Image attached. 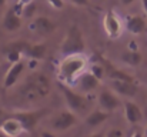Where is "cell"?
I'll return each instance as SVG.
<instances>
[{
    "label": "cell",
    "instance_id": "cell-22",
    "mask_svg": "<svg viewBox=\"0 0 147 137\" xmlns=\"http://www.w3.org/2000/svg\"><path fill=\"white\" fill-rule=\"evenodd\" d=\"M106 137H124V133L120 129H110L106 133Z\"/></svg>",
    "mask_w": 147,
    "mask_h": 137
},
{
    "label": "cell",
    "instance_id": "cell-9",
    "mask_svg": "<svg viewBox=\"0 0 147 137\" xmlns=\"http://www.w3.org/2000/svg\"><path fill=\"white\" fill-rule=\"evenodd\" d=\"M97 103L98 107L109 111V113H113L116 111L120 106H121V101H120V96H117L111 89H103V90L98 93L97 96Z\"/></svg>",
    "mask_w": 147,
    "mask_h": 137
},
{
    "label": "cell",
    "instance_id": "cell-7",
    "mask_svg": "<svg viewBox=\"0 0 147 137\" xmlns=\"http://www.w3.org/2000/svg\"><path fill=\"white\" fill-rule=\"evenodd\" d=\"M24 10V4L23 3H17L14 7H11V9H9L6 13H4V16H3V19H1V27L6 30V32H10V33H13V32H17L20 27H22V13L20 11H23Z\"/></svg>",
    "mask_w": 147,
    "mask_h": 137
},
{
    "label": "cell",
    "instance_id": "cell-20",
    "mask_svg": "<svg viewBox=\"0 0 147 137\" xmlns=\"http://www.w3.org/2000/svg\"><path fill=\"white\" fill-rule=\"evenodd\" d=\"M120 57H121V60H123L124 64L131 66V67L139 66V64L142 63V60H143V56H142L137 50H127V51L121 53Z\"/></svg>",
    "mask_w": 147,
    "mask_h": 137
},
{
    "label": "cell",
    "instance_id": "cell-10",
    "mask_svg": "<svg viewBox=\"0 0 147 137\" xmlns=\"http://www.w3.org/2000/svg\"><path fill=\"white\" fill-rule=\"evenodd\" d=\"M109 89L114 91L120 97L133 99L137 94V86L134 82H123V80H107Z\"/></svg>",
    "mask_w": 147,
    "mask_h": 137
},
{
    "label": "cell",
    "instance_id": "cell-32",
    "mask_svg": "<svg viewBox=\"0 0 147 137\" xmlns=\"http://www.w3.org/2000/svg\"><path fill=\"white\" fill-rule=\"evenodd\" d=\"M0 137H9V136H7V134H6V133H3V132H1V130H0Z\"/></svg>",
    "mask_w": 147,
    "mask_h": 137
},
{
    "label": "cell",
    "instance_id": "cell-19",
    "mask_svg": "<svg viewBox=\"0 0 147 137\" xmlns=\"http://www.w3.org/2000/svg\"><path fill=\"white\" fill-rule=\"evenodd\" d=\"M24 56H26L29 60H36V61H39V60L45 59V56H46V46L43 45V43H33V45L29 43Z\"/></svg>",
    "mask_w": 147,
    "mask_h": 137
},
{
    "label": "cell",
    "instance_id": "cell-18",
    "mask_svg": "<svg viewBox=\"0 0 147 137\" xmlns=\"http://www.w3.org/2000/svg\"><path fill=\"white\" fill-rule=\"evenodd\" d=\"M0 130H1L3 133H6L9 137H17L22 132H24L22 123H20L16 117H13L11 114H10V117L4 121V124H3V127H1Z\"/></svg>",
    "mask_w": 147,
    "mask_h": 137
},
{
    "label": "cell",
    "instance_id": "cell-2",
    "mask_svg": "<svg viewBox=\"0 0 147 137\" xmlns=\"http://www.w3.org/2000/svg\"><path fill=\"white\" fill-rule=\"evenodd\" d=\"M50 94V79L45 73H33L20 86L19 96L24 101H39Z\"/></svg>",
    "mask_w": 147,
    "mask_h": 137
},
{
    "label": "cell",
    "instance_id": "cell-27",
    "mask_svg": "<svg viewBox=\"0 0 147 137\" xmlns=\"http://www.w3.org/2000/svg\"><path fill=\"white\" fill-rule=\"evenodd\" d=\"M84 137H106V134H103V133H92V134H87Z\"/></svg>",
    "mask_w": 147,
    "mask_h": 137
},
{
    "label": "cell",
    "instance_id": "cell-1",
    "mask_svg": "<svg viewBox=\"0 0 147 137\" xmlns=\"http://www.w3.org/2000/svg\"><path fill=\"white\" fill-rule=\"evenodd\" d=\"M87 69V60L84 54H73L66 56L60 60L57 66V82L63 84L71 86L76 84L77 79L86 72Z\"/></svg>",
    "mask_w": 147,
    "mask_h": 137
},
{
    "label": "cell",
    "instance_id": "cell-12",
    "mask_svg": "<svg viewBox=\"0 0 147 137\" xmlns=\"http://www.w3.org/2000/svg\"><path fill=\"white\" fill-rule=\"evenodd\" d=\"M30 29H32L33 33L46 37V36H50V34L54 33L56 23L47 16H39L30 23Z\"/></svg>",
    "mask_w": 147,
    "mask_h": 137
},
{
    "label": "cell",
    "instance_id": "cell-26",
    "mask_svg": "<svg viewBox=\"0 0 147 137\" xmlns=\"http://www.w3.org/2000/svg\"><path fill=\"white\" fill-rule=\"evenodd\" d=\"M136 0H120V3L123 4V6H130V4H133Z\"/></svg>",
    "mask_w": 147,
    "mask_h": 137
},
{
    "label": "cell",
    "instance_id": "cell-25",
    "mask_svg": "<svg viewBox=\"0 0 147 137\" xmlns=\"http://www.w3.org/2000/svg\"><path fill=\"white\" fill-rule=\"evenodd\" d=\"M9 117H10V114H7V113H6V111H4V110H3V109L0 107V129L3 127L4 121H6V120H7Z\"/></svg>",
    "mask_w": 147,
    "mask_h": 137
},
{
    "label": "cell",
    "instance_id": "cell-5",
    "mask_svg": "<svg viewBox=\"0 0 147 137\" xmlns=\"http://www.w3.org/2000/svg\"><path fill=\"white\" fill-rule=\"evenodd\" d=\"M76 123H77V116L73 111H70L69 109H66V110H60L51 116L49 126L53 132L63 133V132H67L71 127H74Z\"/></svg>",
    "mask_w": 147,
    "mask_h": 137
},
{
    "label": "cell",
    "instance_id": "cell-17",
    "mask_svg": "<svg viewBox=\"0 0 147 137\" xmlns=\"http://www.w3.org/2000/svg\"><path fill=\"white\" fill-rule=\"evenodd\" d=\"M126 29L129 30V33L139 36L146 30V20L139 14H130L126 17Z\"/></svg>",
    "mask_w": 147,
    "mask_h": 137
},
{
    "label": "cell",
    "instance_id": "cell-11",
    "mask_svg": "<svg viewBox=\"0 0 147 137\" xmlns=\"http://www.w3.org/2000/svg\"><path fill=\"white\" fill-rule=\"evenodd\" d=\"M100 79H98L96 74H93L90 70H86L76 82V86H77V90L83 94H90L94 90H97L98 86H100Z\"/></svg>",
    "mask_w": 147,
    "mask_h": 137
},
{
    "label": "cell",
    "instance_id": "cell-3",
    "mask_svg": "<svg viewBox=\"0 0 147 137\" xmlns=\"http://www.w3.org/2000/svg\"><path fill=\"white\" fill-rule=\"evenodd\" d=\"M59 89L63 94L66 107L76 116H87L92 111V100L87 97V94L73 90L71 86L63 83H59Z\"/></svg>",
    "mask_w": 147,
    "mask_h": 137
},
{
    "label": "cell",
    "instance_id": "cell-8",
    "mask_svg": "<svg viewBox=\"0 0 147 137\" xmlns=\"http://www.w3.org/2000/svg\"><path fill=\"white\" fill-rule=\"evenodd\" d=\"M103 30L106 36L111 40L121 36V22L113 10H107L103 16Z\"/></svg>",
    "mask_w": 147,
    "mask_h": 137
},
{
    "label": "cell",
    "instance_id": "cell-14",
    "mask_svg": "<svg viewBox=\"0 0 147 137\" xmlns=\"http://www.w3.org/2000/svg\"><path fill=\"white\" fill-rule=\"evenodd\" d=\"M100 61L103 63L104 69H106V77L109 80H123V82H134V77L131 74H129L127 72L117 69L116 66H113L109 60L100 59Z\"/></svg>",
    "mask_w": 147,
    "mask_h": 137
},
{
    "label": "cell",
    "instance_id": "cell-16",
    "mask_svg": "<svg viewBox=\"0 0 147 137\" xmlns=\"http://www.w3.org/2000/svg\"><path fill=\"white\" fill-rule=\"evenodd\" d=\"M109 117H110V113L98 107V109L92 110V111H90V113L86 116V119H84V123H86V126H87V127H90V129H94V127L101 126L104 121H107V119H109Z\"/></svg>",
    "mask_w": 147,
    "mask_h": 137
},
{
    "label": "cell",
    "instance_id": "cell-23",
    "mask_svg": "<svg viewBox=\"0 0 147 137\" xmlns=\"http://www.w3.org/2000/svg\"><path fill=\"white\" fill-rule=\"evenodd\" d=\"M46 1L49 3L53 9H56V10L63 9V6H64V1H63V0H46Z\"/></svg>",
    "mask_w": 147,
    "mask_h": 137
},
{
    "label": "cell",
    "instance_id": "cell-15",
    "mask_svg": "<svg viewBox=\"0 0 147 137\" xmlns=\"http://www.w3.org/2000/svg\"><path fill=\"white\" fill-rule=\"evenodd\" d=\"M123 111H124V119L130 124H139L143 120V111L142 109L131 100H127L123 103Z\"/></svg>",
    "mask_w": 147,
    "mask_h": 137
},
{
    "label": "cell",
    "instance_id": "cell-21",
    "mask_svg": "<svg viewBox=\"0 0 147 137\" xmlns=\"http://www.w3.org/2000/svg\"><path fill=\"white\" fill-rule=\"evenodd\" d=\"M90 72H92L93 74H96L100 80H103V79L106 77V69H104V66H103L101 61H98V63H96V64H93L92 69H90Z\"/></svg>",
    "mask_w": 147,
    "mask_h": 137
},
{
    "label": "cell",
    "instance_id": "cell-28",
    "mask_svg": "<svg viewBox=\"0 0 147 137\" xmlns=\"http://www.w3.org/2000/svg\"><path fill=\"white\" fill-rule=\"evenodd\" d=\"M130 137H146V136H144V133H142V132H133V134Z\"/></svg>",
    "mask_w": 147,
    "mask_h": 137
},
{
    "label": "cell",
    "instance_id": "cell-4",
    "mask_svg": "<svg viewBox=\"0 0 147 137\" xmlns=\"http://www.w3.org/2000/svg\"><path fill=\"white\" fill-rule=\"evenodd\" d=\"M84 50H86V40H84L83 32L80 30L77 24L70 26L59 47L60 54L63 57L73 56V54H84Z\"/></svg>",
    "mask_w": 147,
    "mask_h": 137
},
{
    "label": "cell",
    "instance_id": "cell-30",
    "mask_svg": "<svg viewBox=\"0 0 147 137\" xmlns=\"http://www.w3.org/2000/svg\"><path fill=\"white\" fill-rule=\"evenodd\" d=\"M42 137H54V136H51L50 133H42Z\"/></svg>",
    "mask_w": 147,
    "mask_h": 137
},
{
    "label": "cell",
    "instance_id": "cell-6",
    "mask_svg": "<svg viewBox=\"0 0 147 137\" xmlns=\"http://www.w3.org/2000/svg\"><path fill=\"white\" fill-rule=\"evenodd\" d=\"M46 113H47V110H45V109H39V110H17V111H13L11 116L16 117L22 123L24 132H32V130H34L37 123L45 117Z\"/></svg>",
    "mask_w": 147,
    "mask_h": 137
},
{
    "label": "cell",
    "instance_id": "cell-33",
    "mask_svg": "<svg viewBox=\"0 0 147 137\" xmlns=\"http://www.w3.org/2000/svg\"><path fill=\"white\" fill-rule=\"evenodd\" d=\"M144 136L147 137V126H146V130H144Z\"/></svg>",
    "mask_w": 147,
    "mask_h": 137
},
{
    "label": "cell",
    "instance_id": "cell-29",
    "mask_svg": "<svg viewBox=\"0 0 147 137\" xmlns=\"http://www.w3.org/2000/svg\"><path fill=\"white\" fill-rule=\"evenodd\" d=\"M142 6H143V10L147 14V0H142Z\"/></svg>",
    "mask_w": 147,
    "mask_h": 137
},
{
    "label": "cell",
    "instance_id": "cell-31",
    "mask_svg": "<svg viewBox=\"0 0 147 137\" xmlns=\"http://www.w3.org/2000/svg\"><path fill=\"white\" fill-rule=\"evenodd\" d=\"M4 4H6V0H0V9H1Z\"/></svg>",
    "mask_w": 147,
    "mask_h": 137
},
{
    "label": "cell",
    "instance_id": "cell-24",
    "mask_svg": "<svg viewBox=\"0 0 147 137\" xmlns=\"http://www.w3.org/2000/svg\"><path fill=\"white\" fill-rule=\"evenodd\" d=\"M69 1L74 6H79V7H86L90 3V0H69Z\"/></svg>",
    "mask_w": 147,
    "mask_h": 137
},
{
    "label": "cell",
    "instance_id": "cell-13",
    "mask_svg": "<svg viewBox=\"0 0 147 137\" xmlns=\"http://www.w3.org/2000/svg\"><path fill=\"white\" fill-rule=\"evenodd\" d=\"M24 69H26V63H24L23 60H22V61H17V63L10 64V67H9V70H7L6 76H4V80H3V87H4L6 90H9V89L14 87V84L19 82L20 76L23 74Z\"/></svg>",
    "mask_w": 147,
    "mask_h": 137
}]
</instances>
